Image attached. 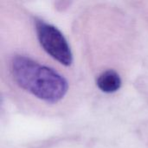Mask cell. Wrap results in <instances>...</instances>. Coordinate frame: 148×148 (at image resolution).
<instances>
[{
	"label": "cell",
	"mask_w": 148,
	"mask_h": 148,
	"mask_svg": "<svg viewBox=\"0 0 148 148\" xmlns=\"http://www.w3.org/2000/svg\"><path fill=\"white\" fill-rule=\"evenodd\" d=\"M34 23L38 42L45 53L61 65L71 66L74 56L63 33L55 25L41 19H36Z\"/></svg>",
	"instance_id": "obj_2"
},
{
	"label": "cell",
	"mask_w": 148,
	"mask_h": 148,
	"mask_svg": "<svg viewBox=\"0 0 148 148\" xmlns=\"http://www.w3.org/2000/svg\"><path fill=\"white\" fill-rule=\"evenodd\" d=\"M9 71L20 89L46 104H57L69 93V82L61 73L27 55L12 56Z\"/></svg>",
	"instance_id": "obj_1"
},
{
	"label": "cell",
	"mask_w": 148,
	"mask_h": 148,
	"mask_svg": "<svg viewBox=\"0 0 148 148\" xmlns=\"http://www.w3.org/2000/svg\"><path fill=\"white\" fill-rule=\"evenodd\" d=\"M121 77L114 69H107L96 78V86L104 94L116 93L121 89Z\"/></svg>",
	"instance_id": "obj_3"
}]
</instances>
